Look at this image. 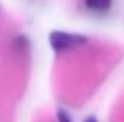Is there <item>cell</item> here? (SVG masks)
<instances>
[{
    "label": "cell",
    "instance_id": "obj_2",
    "mask_svg": "<svg viewBox=\"0 0 124 122\" xmlns=\"http://www.w3.org/2000/svg\"><path fill=\"white\" fill-rule=\"evenodd\" d=\"M112 2L113 0H85V5L94 13H105L107 9H110Z\"/></svg>",
    "mask_w": 124,
    "mask_h": 122
},
{
    "label": "cell",
    "instance_id": "obj_3",
    "mask_svg": "<svg viewBox=\"0 0 124 122\" xmlns=\"http://www.w3.org/2000/svg\"><path fill=\"white\" fill-rule=\"evenodd\" d=\"M57 122H72V119H71L69 113H68L66 110H58L57 111Z\"/></svg>",
    "mask_w": 124,
    "mask_h": 122
},
{
    "label": "cell",
    "instance_id": "obj_1",
    "mask_svg": "<svg viewBox=\"0 0 124 122\" xmlns=\"http://www.w3.org/2000/svg\"><path fill=\"white\" fill-rule=\"evenodd\" d=\"M88 42V38L76 33H66V31H52L49 34V44L55 52H63V50L72 49V47L82 46Z\"/></svg>",
    "mask_w": 124,
    "mask_h": 122
},
{
    "label": "cell",
    "instance_id": "obj_4",
    "mask_svg": "<svg viewBox=\"0 0 124 122\" xmlns=\"http://www.w3.org/2000/svg\"><path fill=\"white\" fill-rule=\"evenodd\" d=\"M83 122H97V119L94 116H88V117H85Z\"/></svg>",
    "mask_w": 124,
    "mask_h": 122
}]
</instances>
